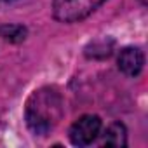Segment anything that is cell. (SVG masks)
<instances>
[{"label": "cell", "instance_id": "6da1fadb", "mask_svg": "<svg viewBox=\"0 0 148 148\" xmlns=\"http://www.w3.org/2000/svg\"><path fill=\"white\" fill-rule=\"evenodd\" d=\"M63 113L64 103L59 91L54 87H40L26 99L25 122L35 136H45L59 124Z\"/></svg>", "mask_w": 148, "mask_h": 148}, {"label": "cell", "instance_id": "7a4b0ae2", "mask_svg": "<svg viewBox=\"0 0 148 148\" xmlns=\"http://www.w3.org/2000/svg\"><path fill=\"white\" fill-rule=\"evenodd\" d=\"M105 0H52V16L59 23H79L89 18Z\"/></svg>", "mask_w": 148, "mask_h": 148}, {"label": "cell", "instance_id": "3957f363", "mask_svg": "<svg viewBox=\"0 0 148 148\" xmlns=\"http://www.w3.org/2000/svg\"><path fill=\"white\" fill-rule=\"evenodd\" d=\"M101 132V119L98 115H82L70 125L68 138L75 146H87L91 145Z\"/></svg>", "mask_w": 148, "mask_h": 148}, {"label": "cell", "instance_id": "277c9868", "mask_svg": "<svg viewBox=\"0 0 148 148\" xmlns=\"http://www.w3.org/2000/svg\"><path fill=\"white\" fill-rule=\"evenodd\" d=\"M117 63H119V70L122 73H125L127 77H138L145 64L143 51L138 47H124L119 52Z\"/></svg>", "mask_w": 148, "mask_h": 148}, {"label": "cell", "instance_id": "5b68a950", "mask_svg": "<svg viewBox=\"0 0 148 148\" xmlns=\"http://www.w3.org/2000/svg\"><path fill=\"white\" fill-rule=\"evenodd\" d=\"M101 139H99V145L101 146H115V148H120V146H125L127 145V129L122 122H112L105 131L103 134L99 132Z\"/></svg>", "mask_w": 148, "mask_h": 148}, {"label": "cell", "instance_id": "8992f818", "mask_svg": "<svg viewBox=\"0 0 148 148\" xmlns=\"http://www.w3.org/2000/svg\"><path fill=\"white\" fill-rule=\"evenodd\" d=\"M113 40H108V38H101V40H96L92 44H89L86 47V56L87 58H96V59H101V58H108L113 51Z\"/></svg>", "mask_w": 148, "mask_h": 148}, {"label": "cell", "instance_id": "52a82bcc", "mask_svg": "<svg viewBox=\"0 0 148 148\" xmlns=\"http://www.w3.org/2000/svg\"><path fill=\"white\" fill-rule=\"evenodd\" d=\"M26 28L23 25H0V38L12 44H19L26 38Z\"/></svg>", "mask_w": 148, "mask_h": 148}, {"label": "cell", "instance_id": "ba28073f", "mask_svg": "<svg viewBox=\"0 0 148 148\" xmlns=\"http://www.w3.org/2000/svg\"><path fill=\"white\" fill-rule=\"evenodd\" d=\"M139 2H141V5H146V4H148V0H139Z\"/></svg>", "mask_w": 148, "mask_h": 148}, {"label": "cell", "instance_id": "9c48e42d", "mask_svg": "<svg viewBox=\"0 0 148 148\" xmlns=\"http://www.w3.org/2000/svg\"><path fill=\"white\" fill-rule=\"evenodd\" d=\"M5 2H12V0H5Z\"/></svg>", "mask_w": 148, "mask_h": 148}]
</instances>
